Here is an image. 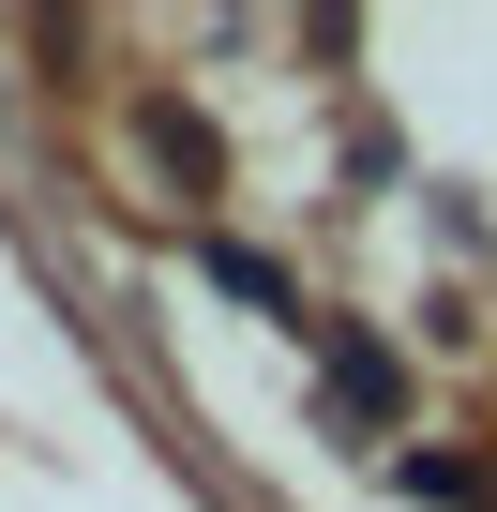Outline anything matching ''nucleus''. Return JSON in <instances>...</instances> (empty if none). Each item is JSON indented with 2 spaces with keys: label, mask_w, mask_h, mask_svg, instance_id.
Instances as JSON below:
<instances>
[{
  "label": "nucleus",
  "mask_w": 497,
  "mask_h": 512,
  "mask_svg": "<svg viewBox=\"0 0 497 512\" xmlns=\"http://www.w3.org/2000/svg\"><path fill=\"white\" fill-rule=\"evenodd\" d=\"M332 407H362V422H377V407H392V362H377V347H332Z\"/></svg>",
  "instance_id": "nucleus-1"
}]
</instances>
